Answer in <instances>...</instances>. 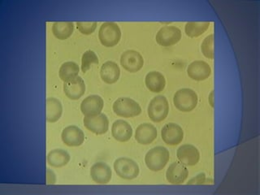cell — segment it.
<instances>
[{
  "mask_svg": "<svg viewBox=\"0 0 260 195\" xmlns=\"http://www.w3.org/2000/svg\"><path fill=\"white\" fill-rule=\"evenodd\" d=\"M169 159V150L164 146H156L146 153L145 164L150 171L159 172L165 169Z\"/></svg>",
  "mask_w": 260,
  "mask_h": 195,
  "instance_id": "cell-1",
  "label": "cell"
},
{
  "mask_svg": "<svg viewBox=\"0 0 260 195\" xmlns=\"http://www.w3.org/2000/svg\"><path fill=\"white\" fill-rule=\"evenodd\" d=\"M120 76L119 65L113 61H107L100 69V77L107 84L116 83Z\"/></svg>",
  "mask_w": 260,
  "mask_h": 195,
  "instance_id": "cell-20",
  "label": "cell"
},
{
  "mask_svg": "<svg viewBox=\"0 0 260 195\" xmlns=\"http://www.w3.org/2000/svg\"><path fill=\"white\" fill-rule=\"evenodd\" d=\"M112 134L115 140L126 142L133 136V128L128 122L124 120H117L112 126Z\"/></svg>",
  "mask_w": 260,
  "mask_h": 195,
  "instance_id": "cell-19",
  "label": "cell"
},
{
  "mask_svg": "<svg viewBox=\"0 0 260 195\" xmlns=\"http://www.w3.org/2000/svg\"><path fill=\"white\" fill-rule=\"evenodd\" d=\"M187 74L194 81H205L211 75V68L205 61L195 60L187 68Z\"/></svg>",
  "mask_w": 260,
  "mask_h": 195,
  "instance_id": "cell-13",
  "label": "cell"
},
{
  "mask_svg": "<svg viewBox=\"0 0 260 195\" xmlns=\"http://www.w3.org/2000/svg\"><path fill=\"white\" fill-rule=\"evenodd\" d=\"M114 113L120 117L132 118L140 115L141 106L130 98H119L112 105Z\"/></svg>",
  "mask_w": 260,
  "mask_h": 195,
  "instance_id": "cell-3",
  "label": "cell"
},
{
  "mask_svg": "<svg viewBox=\"0 0 260 195\" xmlns=\"http://www.w3.org/2000/svg\"><path fill=\"white\" fill-rule=\"evenodd\" d=\"M210 22H190L186 23L185 26V35L189 38H197L201 36L209 28Z\"/></svg>",
  "mask_w": 260,
  "mask_h": 195,
  "instance_id": "cell-26",
  "label": "cell"
},
{
  "mask_svg": "<svg viewBox=\"0 0 260 195\" xmlns=\"http://www.w3.org/2000/svg\"><path fill=\"white\" fill-rule=\"evenodd\" d=\"M63 112L62 104L56 98L50 97L47 100V120L54 123L60 119Z\"/></svg>",
  "mask_w": 260,
  "mask_h": 195,
  "instance_id": "cell-23",
  "label": "cell"
},
{
  "mask_svg": "<svg viewBox=\"0 0 260 195\" xmlns=\"http://www.w3.org/2000/svg\"><path fill=\"white\" fill-rule=\"evenodd\" d=\"M56 182V177L52 170L50 169H47V185H55Z\"/></svg>",
  "mask_w": 260,
  "mask_h": 195,
  "instance_id": "cell-31",
  "label": "cell"
},
{
  "mask_svg": "<svg viewBox=\"0 0 260 195\" xmlns=\"http://www.w3.org/2000/svg\"><path fill=\"white\" fill-rule=\"evenodd\" d=\"M120 64L129 73H137L144 65V59L140 53L135 50H127L122 53Z\"/></svg>",
  "mask_w": 260,
  "mask_h": 195,
  "instance_id": "cell-8",
  "label": "cell"
},
{
  "mask_svg": "<svg viewBox=\"0 0 260 195\" xmlns=\"http://www.w3.org/2000/svg\"><path fill=\"white\" fill-rule=\"evenodd\" d=\"M199 97L194 90L189 88H183L175 93L173 104L179 111L189 112L197 107Z\"/></svg>",
  "mask_w": 260,
  "mask_h": 195,
  "instance_id": "cell-2",
  "label": "cell"
},
{
  "mask_svg": "<svg viewBox=\"0 0 260 195\" xmlns=\"http://www.w3.org/2000/svg\"><path fill=\"white\" fill-rule=\"evenodd\" d=\"M104 106V100L100 95L92 94L81 102V113L85 116H96L101 113Z\"/></svg>",
  "mask_w": 260,
  "mask_h": 195,
  "instance_id": "cell-15",
  "label": "cell"
},
{
  "mask_svg": "<svg viewBox=\"0 0 260 195\" xmlns=\"http://www.w3.org/2000/svg\"><path fill=\"white\" fill-rule=\"evenodd\" d=\"M208 101H209L210 105L213 108L214 107V92L211 91L209 94V98H208Z\"/></svg>",
  "mask_w": 260,
  "mask_h": 195,
  "instance_id": "cell-32",
  "label": "cell"
},
{
  "mask_svg": "<svg viewBox=\"0 0 260 195\" xmlns=\"http://www.w3.org/2000/svg\"><path fill=\"white\" fill-rule=\"evenodd\" d=\"M83 123L85 128L97 135L106 134L109 128V120L104 113L96 116H85Z\"/></svg>",
  "mask_w": 260,
  "mask_h": 195,
  "instance_id": "cell-9",
  "label": "cell"
},
{
  "mask_svg": "<svg viewBox=\"0 0 260 195\" xmlns=\"http://www.w3.org/2000/svg\"><path fill=\"white\" fill-rule=\"evenodd\" d=\"M47 164L54 168L66 166L70 161V155L63 149H55L47 154Z\"/></svg>",
  "mask_w": 260,
  "mask_h": 195,
  "instance_id": "cell-22",
  "label": "cell"
},
{
  "mask_svg": "<svg viewBox=\"0 0 260 195\" xmlns=\"http://www.w3.org/2000/svg\"><path fill=\"white\" fill-rule=\"evenodd\" d=\"M63 92L65 95L72 100H79L85 92V81L81 77H75L63 83Z\"/></svg>",
  "mask_w": 260,
  "mask_h": 195,
  "instance_id": "cell-17",
  "label": "cell"
},
{
  "mask_svg": "<svg viewBox=\"0 0 260 195\" xmlns=\"http://www.w3.org/2000/svg\"><path fill=\"white\" fill-rule=\"evenodd\" d=\"M169 101L165 96L158 95L153 98L147 108V114L152 121L155 123L162 121L169 115Z\"/></svg>",
  "mask_w": 260,
  "mask_h": 195,
  "instance_id": "cell-6",
  "label": "cell"
},
{
  "mask_svg": "<svg viewBox=\"0 0 260 195\" xmlns=\"http://www.w3.org/2000/svg\"><path fill=\"white\" fill-rule=\"evenodd\" d=\"M61 139L66 146L77 147L83 144L85 142V134L77 126L69 125L62 131Z\"/></svg>",
  "mask_w": 260,
  "mask_h": 195,
  "instance_id": "cell-12",
  "label": "cell"
},
{
  "mask_svg": "<svg viewBox=\"0 0 260 195\" xmlns=\"http://www.w3.org/2000/svg\"><path fill=\"white\" fill-rule=\"evenodd\" d=\"M181 31L175 25H165L158 31L155 40L162 47H171L177 44L181 39Z\"/></svg>",
  "mask_w": 260,
  "mask_h": 195,
  "instance_id": "cell-7",
  "label": "cell"
},
{
  "mask_svg": "<svg viewBox=\"0 0 260 195\" xmlns=\"http://www.w3.org/2000/svg\"><path fill=\"white\" fill-rule=\"evenodd\" d=\"M158 136L157 128L150 123H143L138 126L135 132V140L141 145H150Z\"/></svg>",
  "mask_w": 260,
  "mask_h": 195,
  "instance_id": "cell-18",
  "label": "cell"
},
{
  "mask_svg": "<svg viewBox=\"0 0 260 195\" xmlns=\"http://www.w3.org/2000/svg\"><path fill=\"white\" fill-rule=\"evenodd\" d=\"M77 28L82 35H89L93 34L97 28V23L94 21L91 22H79L77 23Z\"/></svg>",
  "mask_w": 260,
  "mask_h": 195,
  "instance_id": "cell-29",
  "label": "cell"
},
{
  "mask_svg": "<svg viewBox=\"0 0 260 195\" xmlns=\"http://www.w3.org/2000/svg\"><path fill=\"white\" fill-rule=\"evenodd\" d=\"M90 177L93 182L105 185L111 181L112 177V169L106 162H95L90 168Z\"/></svg>",
  "mask_w": 260,
  "mask_h": 195,
  "instance_id": "cell-16",
  "label": "cell"
},
{
  "mask_svg": "<svg viewBox=\"0 0 260 195\" xmlns=\"http://www.w3.org/2000/svg\"><path fill=\"white\" fill-rule=\"evenodd\" d=\"M94 63H99V58L94 51L88 50L81 57V71L86 73Z\"/></svg>",
  "mask_w": 260,
  "mask_h": 195,
  "instance_id": "cell-27",
  "label": "cell"
},
{
  "mask_svg": "<svg viewBox=\"0 0 260 195\" xmlns=\"http://www.w3.org/2000/svg\"><path fill=\"white\" fill-rule=\"evenodd\" d=\"M146 87L152 93H160L166 86V80L162 73L157 71H151L145 77Z\"/></svg>",
  "mask_w": 260,
  "mask_h": 195,
  "instance_id": "cell-21",
  "label": "cell"
},
{
  "mask_svg": "<svg viewBox=\"0 0 260 195\" xmlns=\"http://www.w3.org/2000/svg\"><path fill=\"white\" fill-rule=\"evenodd\" d=\"M201 51L207 59H214V35H208L203 39L201 44Z\"/></svg>",
  "mask_w": 260,
  "mask_h": 195,
  "instance_id": "cell-28",
  "label": "cell"
},
{
  "mask_svg": "<svg viewBox=\"0 0 260 195\" xmlns=\"http://www.w3.org/2000/svg\"><path fill=\"white\" fill-rule=\"evenodd\" d=\"M189 171L181 162H173L167 169L166 179L172 185H181L186 181Z\"/></svg>",
  "mask_w": 260,
  "mask_h": 195,
  "instance_id": "cell-14",
  "label": "cell"
},
{
  "mask_svg": "<svg viewBox=\"0 0 260 195\" xmlns=\"http://www.w3.org/2000/svg\"><path fill=\"white\" fill-rule=\"evenodd\" d=\"M121 38V31L116 23L104 22L99 30V39L102 45L106 47H115Z\"/></svg>",
  "mask_w": 260,
  "mask_h": 195,
  "instance_id": "cell-4",
  "label": "cell"
},
{
  "mask_svg": "<svg viewBox=\"0 0 260 195\" xmlns=\"http://www.w3.org/2000/svg\"><path fill=\"white\" fill-rule=\"evenodd\" d=\"M177 157L179 162L185 166H194L200 159V153L197 147L191 144H185L177 149Z\"/></svg>",
  "mask_w": 260,
  "mask_h": 195,
  "instance_id": "cell-11",
  "label": "cell"
},
{
  "mask_svg": "<svg viewBox=\"0 0 260 195\" xmlns=\"http://www.w3.org/2000/svg\"><path fill=\"white\" fill-rule=\"evenodd\" d=\"M80 72V68L75 62L73 61H68L61 65L59 70V76L62 81H66L73 79L78 77V73Z\"/></svg>",
  "mask_w": 260,
  "mask_h": 195,
  "instance_id": "cell-25",
  "label": "cell"
},
{
  "mask_svg": "<svg viewBox=\"0 0 260 195\" xmlns=\"http://www.w3.org/2000/svg\"><path fill=\"white\" fill-rule=\"evenodd\" d=\"M74 30V24L71 21H63V22L54 23L52 24L53 35L59 40H65L69 39L73 35Z\"/></svg>",
  "mask_w": 260,
  "mask_h": 195,
  "instance_id": "cell-24",
  "label": "cell"
},
{
  "mask_svg": "<svg viewBox=\"0 0 260 195\" xmlns=\"http://www.w3.org/2000/svg\"><path fill=\"white\" fill-rule=\"evenodd\" d=\"M114 170L118 177L124 180H134L140 173L139 166L131 158L121 157L114 162Z\"/></svg>",
  "mask_w": 260,
  "mask_h": 195,
  "instance_id": "cell-5",
  "label": "cell"
},
{
  "mask_svg": "<svg viewBox=\"0 0 260 195\" xmlns=\"http://www.w3.org/2000/svg\"><path fill=\"white\" fill-rule=\"evenodd\" d=\"M187 185H212L213 181L211 179H207L206 177L205 173H199L196 177L191 178L188 182L186 183Z\"/></svg>",
  "mask_w": 260,
  "mask_h": 195,
  "instance_id": "cell-30",
  "label": "cell"
},
{
  "mask_svg": "<svg viewBox=\"0 0 260 195\" xmlns=\"http://www.w3.org/2000/svg\"><path fill=\"white\" fill-rule=\"evenodd\" d=\"M161 137L165 143L169 146H177L184 139V131L179 124L169 123L161 130Z\"/></svg>",
  "mask_w": 260,
  "mask_h": 195,
  "instance_id": "cell-10",
  "label": "cell"
}]
</instances>
